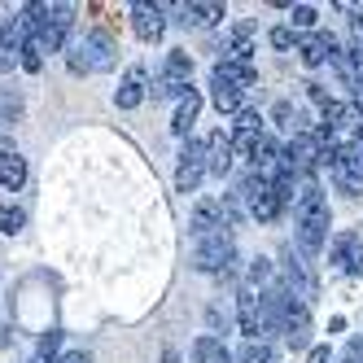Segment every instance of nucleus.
I'll return each instance as SVG.
<instances>
[{"label":"nucleus","instance_id":"19","mask_svg":"<svg viewBox=\"0 0 363 363\" xmlns=\"http://www.w3.org/2000/svg\"><path fill=\"white\" fill-rule=\"evenodd\" d=\"M320 127H328V132H346V127H359V114H354L350 101L328 96L324 106H320Z\"/></svg>","mask_w":363,"mask_h":363},{"label":"nucleus","instance_id":"1","mask_svg":"<svg viewBox=\"0 0 363 363\" xmlns=\"http://www.w3.org/2000/svg\"><path fill=\"white\" fill-rule=\"evenodd\" d=\"M328 193L320 184H302L298 201H294V245L315 258L324 245H328Z\"/></svg>","mask_w":363,"mask_h":363},{"label":"nucleus","instance_id":"2","mask_svg":"<svg viewBox=\"0 0 363 363\" xmlns=\"http://www.w3.org/2000/svg\"><path fill=\"white\" fill-rule=\"evenodd\" d=\"M18 22H22V31H27L44 53H62V48H70L74 5H27Z\"/></svg>","mask_w":363,"mask_h":363},{"label":"nucleus","instance_id":"3","mask_svg":"<svg viewBox=\"0 0 363 363\" xmlns=\"http://www.w3.org/2000/svg\"><path fill=\"white\" fill-rule=\"evenodd\" d=\"M114 57H118V44H114L110 31H101V27L84 31L79 40H70V48H66V66L74 74H101V70L114 66Z\"/></svg>","mask_w":363,"mask_h":363},{"label":"nucleus","instance_id":"4","mask_svg":"<svg viewBox=\"0 0 363 363\" xmlns=\"http://www.w3.org/2000/svg\"><path fill=\"white\" fill-rule=\"evenodd\" d=\"M193 92V57L184 53V48H171V53L162 57L158 74H153V84H149V96L153 101H184Z\"/></svg>","mask_w":363,"mask_h":363},{"label":"nucleus","instance_id":"18","mask_svg":"<svg viewBox=\"0 0 363 363\" xmlns=\"http://www.w3.org/2000/svg\"><path fill=\"white\" fill-rule=\"evenodd\" d=\"M171 13L179 27H215V22L228 18V5H197V0H189V5H175Z\"/></svg>","mask_w":363,"mask_h":363},{"label":"nucleus","instance_id":"38","mask_svg":"<svg viewBox=\"0 0 363 363\" xmlns=\"http://www.w3.org/2000/svg\"><path fill=\"white\" fill-rule=\"evenodd\" d=\"M306 363H328V346H311V354H306Z\"/></svg>","mask_w":363,"mask_h":363},{"label":"nucleus","instance_id":"32","mask_svg":"<svg viewBox=\"0 0 363 363\" xmlns=\"http://www.w3.org/2000/svg\"><path fill=\"white\" fill-rule=\"evenodd\" d=\"M57 350H62V333H44V337H40V359L57 363Z\"/></svg>","mask_w":363,"mask_h":363},{"label":"nucleus","instance_id":"10","mask_svg":"<svg viewBox=\"0 0 363 363\" xmlns=\"http://www.w3.org/2000/svg\"><path fill=\"white\" fill-rule=\"evenodd\" d=\"M223 232H232V228H228V219H223L219 197H201V201L193 206V215H189V237H193V245H197V241H211V237H223Z\"/></svg>","mask_w":363,"mask_h":363},{"label":"nucleus","instance_id":"6","mask_svg":"<svg viewBox=\"0 0 363 363\" xmlns=\"http://www.w3.org/2000/svg\"><path fill=\"white\" fill-rule=\"evenodd\" d=\"M237 197L245 201L250 219H258V223H272V219L284 211L280 197H276V189H272V179H267V175H258V171H245V175H241Z\"/></svg>","mask_w":363,"mask_h":363},{"label":"nucleus","instance_id":"25","mask_svg":"<svg viewBox=\"0 0 363 363\" xmlns=\"http://www.w3.org/2000/svg\"><path fill=\"white\" fill-rule=\"evenodd\" d=\"M18 66L27 70V74H40V70H44V48H40L31 35L22 40V48H18Z\"/></svg>","mask_w":363,"mask_h":363},{"label":"nucleus","instance_id":"20","mask_svg":"<svg viewBox=\"0 0 363 363\" xmlns=\"http://www.w3.org/2000/svg\"><path fill=\"white\" fill-rule=\"evenodd\" d=\"M22 184H27V158L18 149H0V189L18 193Z\"/></svg>","mask_w":363,"mask_h":363},{"label":"nucleus","instance_id":"29","mask_svg":"<svg viewBox=\"0 0 363 363\" xmlns=\"http://www.w3.org/2000/svg\"><path fill=\"white\" fill-rule=\"evenodd\" d=\"M232 132H263V114H258L254 106H241L237 114H232Z\"/></svg>","mask_w":363,"mask_h":363},{"label":"nucleus","instance_id":"35","mask_svg":"<svg viewBox=\"0 0 363 363\" xmlns=\"http://www.w3.org/2000/svg\"><path fill=\"white\" fill-rule=\"evenodd\" d=\"M57 363H92V354L88 350H66V354H57Z\"/></svg>","mask_w":363,"mask_h":363},{"label":"nucleus","instance_id":"8","mask_svg":"<svg viewBox=\"0 0 363 363\" xmlns=\"http://www.w3.org/2000/svg\"><path fill=\"white\" fill-rule=\"evenodd\" d=\"M280 337L294 350H306L311 346V306L302 298H294L284 284H280Z\"/></svg>","mask_w":363,"mask_h":363},{"label":"nucleus","instance_id":"30","mask_svg":"<svg viewBox=\"0 0 363 363\" xmlns=\"http://www.w3.org/2000/svg\"><path fill=\"white\" fill-rule=\"evenodd\" d=\"M315 18H320V13L311 9V5H289V27H294V31H306V35H311Z\"/></svg>","mask_w":363,"mask_h":363},{"label":"nucleus","instance_id":"37","mask_svg":"<svg viewBox=\"0 0 363 363\" xmlns=\"http://www.w3.org/2000/svg\"><path fill=\"white\" fill-rule=\"evenodd\" d=\"M346 145L354 149V158H359V167H363V127H359V132H354V136H350Z\"/></svg>","mask_w":363,"mask_h":363},{"label":"nucleus","instance_id":"14","mask_svg":"<svg viewBox=\"0 0 363 363\" xmlns=\"http://www.w3.org/2000/svg\"><path fill=\"white\" fill-rule=\"evenodd\" d=\"M127 13H132V31H136L145 44H153V40L167 35V9H162V5H132Z\"/></svg>","mask_w":363,"mask_h":363},{"label":"nucleus","instance_id":"5","mask_svg":"<svg viewBox=\"0 0 363 363\" xmlns=\"http://www.w3.org/2000/svg\"><path fill=\"white\" fill-rule=\"evenodd\" d=\"M280 284L294 298H302L306 306L320 298V276H315V267H311V258L302 250H294V245H284V254H280Z\"/></svg>","mask_w":363,"mask_h":363},{"label":"nucleus","instance_id":"15","mask_svg":"<svg viewBox=\"0 0 363 363\" xmlns=\"http://www.w3.org/2000/svg\"><path fill=\"white\" fill-rule=\"evenodd\" d=\"M149 96V74H145V66H132L118 79V92H114V106L118 110H136L140 101Z\"/></svg>","mask_w":363,"mask_h":363},{"label":"nucleus","instance_id":"16","mask_svg":"<svg viewBox=\"0 0 363 363\" xmlns=\"http://www.w3.org/2000/svg\"><path fill=\"white\" fill-rule=\"evenodd\" d=\"M232 162H237V153H232V136H223V132H211L206 136V175H228L232 171Z\"/></svg>","mask_w":363,"mask_h":363},{"label":"nucleus","instance_id":"26","mask_svg":"<svg viewBox=\"0 0 363 363\" xmlns=\"http://www.w3.org/2000/svg\"><path fill=\"white\" fill-rule=\"evenodd\" d=\"M272 118L284 127V132H294V136H298V132H306V123H302V110H298V106H289V101H280V106L272 110Z\"/></svg>","mask_w":363,"mask_h":363},{"label":"nucleus","instance_id":"9","mask_svg":"<svg viewBox=\"0 0 363 363\" xmlns=\"http://www.w3.org/2000/svg\"><path fill=\"white\" fill-rule=\"evenodd\" d=\"M206 179V140H184L179 149V162H175V193H197Z\"/></svg>","mask_w":363,"mask_h":363},{"label":"nucleus","instance_id":"23","mask_svg":"<svg viewBox=\"0 0 363 363\" xmlns=\"http://www.w3.org/2000/svg\"><path fill=\"white\" fill-rule=\"evenodd\" d=\"M245 289H254V294H263L267 289V284H276V272H272V258H263V254H258V258H250V267H245Z\"/></svg>","mask_w":363,"mask_h":363},{"label":"nucleus","instance_id":"36","mask_svg":"<svg viewBox=\"0 0 363 363\" xmlns=\"http://www.w3.org/2000/svg\"><path fill=\"white\" fill-rule=\"evenodd\" d=\"M346 363H363V337H354V342L346 346Z\"/></svg>","mask_w":363,"mask_h":363},{"label":"nucleus","instance_id":"11","mask_svg":"<svg viewBox=\"0 0 363 363\" xmlns=\"http://www.w3.org/2000/svg\"><path fill=\"white\" fill-rule=\"evenodd\" d=\"M237 328L245 342H267V320H263V298L254 289H237Z\"/></svg>","mask_w":363,"mask_h":363},{"label":"nucleus","instance_id":"22","mask_svg":"<svg viewBox=\"0 0 363 363\" xmlns=\"http://www.w3.org/2000/svg\"><path fill=\"white\" fill-rule=\"evenodd\" d=\"M197 114H201V92L193 88V92H189L184 101H179V106H175V118H171V132L189 140V132H193V123H197Z\"/></svg>","mask_w":363,"mask_h":363},{"label":"nucleus","instance_id":"27","mask_svg":"<svg viewBox=\"0 0 363 363\" xmlns=\"http://www.w3.org/2000/svg\"><path fill=\"white\" fill-rule=\"evenodd\" d=\"M237 363H276V346L272 342H245Z\"/></svg>","mask_w":363,"mask_h":363},{"label":"nucleus","instance_id":"13","mask_svg":"<svg viewBox=\"0 0 363 363\" xmlns=\"http://www.w3.org/2000/svg\"><path fill=\"white\" fill-rule=\"evenodd\" d=\"M328 263H337L342 272L359 276L363 272V241L354 237V232H337L333 245H328Z\"/></svg>","mask_w":363,"mask_h":363},{"label":"nucleus","instance_id":"24","mask_svg":"<svg viewBox=\"0 0 363 363\" xmlns=\"http://www.w3.org/2000/svg\"><path fill=\"white\" fill-rule=\"evenodd\" d=\"M219 206H223V219H228V228H232V232H237V228L250 219V211H245V201L237 197V189L223 193V197H219Z\"/></svg>","mask_w":363,"mask_h":363},{"label":"nucleus","instance_id":"39","mask_svg":"<svg viewBox=\"0 0 363 363\" xmlns=\"http://www.w3.org/2000/svg\"><path fill=\"white\" fill-rule=\"evenodd\" d=\"M162 363H184V359H179V350H171V346H167V350H162Z\"/></svg>","mask_w":363,"mask_h":363},{"label":"nucleus","instance_id":"31","mask_svg":"<svg viewBox=\"0 0 363 363\" xmlns=\"http://www.w3.org/2000/svg\"><path fill=\"white\" fill-rule=\"evenodd\" d=\"M22 223H27V215H22L18 206H0V232H9V237H13Z\"/></svg>","mask_w":363,"mask_h":363},{"label":"nucleus","instance_id":"33","mask_svg":"<svg viewBox=\"0 0 363 363\" xmlns=\"http://www.w3.org/2000/svg\"><path fill=\"white\" fill-rule=\"evenodd\" d=\"M18 114H22V101H18V96H9V92H5V96H0V123H13V118H18Z\"/></svg>","mask_w":363,"mask_h":363},{"label":"nucleus","instance_id":"12","mask_svg":"<svg viewBox=\"0 0 363 363\" xmlns=\"http://www.w3.org/2000/svg\"><path fill=\"white\" fill-rule=\"evenodd\" d=\"M337 53H342V44H337V35H328V31H311V35H302L298 40V57H302V66H324V62H333Z\"/></svg>","mask_w":363,"mask_h":363},{"label":"nucleus","instance_id":"21","mask_svg":"<svg viewBox=\"0 0 363 363\" xmlns=\"http://www.w3.org/2000/svg\"><path fill=\"white\" fill-rule=\"evenodd\" d=\"M193 363H237V359H232V350L223 346V337L201 333L197 342H193Z\"/></svg>","mask_w":363,"mask_h":363},{"label":"nucleus","instance_id":"7","mask_svg":"<svg viewBox=\"0 0 363 363\" xmlns=\"http://www.w3.org/2000/svg\"><path fill=\"white\" fill-rule=\"evenodd\" d=\"M193 267H197L201 276L228 280L232 272H237V241H232V232L211 237V241H197V245H193Z\"/></svg>","mask_w":363,"mask_h":363},{"label":"nucleus","instance_id":"17","mask_svg":"<svg viewBox=\"0 0 363 363\" xmlns=\"http://www.w3.org/2000/svg\"><path fill=\"white\" fill-rule=\"evenodd\" d=\"M211 101L219 106V114H237V110L245 106V92L232 84L219 66H211Z\"/></svg>","mask_w":363,"mask_h":363},{"label":"nucleus","instance_id":"28","mask_svg":"<svg viewBox=\"0 0 363 363\" xmlns=\"http://www.w3.org/2000/svg\"><path fill=\"white\" fill-rule=\"evenodd\" d=\"M267 40H272V48H280V53H289V48L298 53V40H302V35L289 27V22H280V27H272V31H267Z\"/></svg>","mask_w":363,"mask_h":363},{"label":"nucleus","instance_id":"34","mask_svg":"<svg viewBox=\"0 0 363 363\" xmlns=\"http://www.w3.org/2000/svg\"><path fill=\"white\" fill-rule=\"evenodd\" d=\"M350 48H359V53H363V18L350 22Z\"/></svg>","mask_w":363,"mask_h":363}]
</instances>
